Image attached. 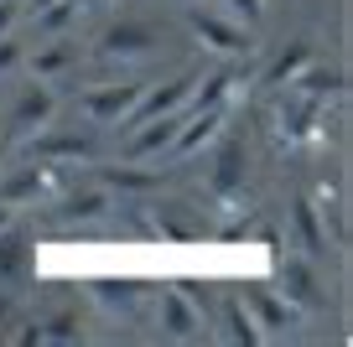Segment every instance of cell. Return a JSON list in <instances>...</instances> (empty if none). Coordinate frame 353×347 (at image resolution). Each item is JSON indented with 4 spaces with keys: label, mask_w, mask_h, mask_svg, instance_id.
Returning a JSON list of instances; mask_svg holds the SVG:
<instances>
[{
    "label": "cell",
    "mask_w": 353,
    "mask_h": 347,
    "mask_svg": "<svg viewBox=\"0 0 353 347\" xmlns=\"http://www.w3.org/2000/svg\"><path fill=\"white\" fill-rule=\"evenodd\" d=\"M276 140L291 151H322L327 145V114L317 98L296 88H276Z\"/></svg>",
    "instance_id": "1"
},
{
    "label": "cell",
    "mask_w": 353,
    "mask_h": 347,
    "mask_svg": "<svg viewBox=\"0 0 353 347\" xmlns=\"http://www.w3.org/2000/svg\"><path fill=\"white\" fill-rule=\"evenodd\" d=\"M63 187H68L63 182V166L32 161V156H26L16 171L0 176V202H6V207H37V202H52Z\"/></svg>",
    "instance_id": "2"
},
{
    "label": "cell",
    "mask_w": 353,
    "mask_h": 347,
    "mask_svg": "<svg viewBox=\"0 0 353 347\" xmlns=\"http://www.w3.org/2000/svg\"><path fill=\"white\" fill-rule=\"evenodd\" d=\"M188 32L198 36V47L208 57H250V32H244L239 21H234V16H213V11H203L198 0H192V11H188Z\"/></svg>",
    "instance_id": "3"
},
{
    "label": "cell",
    "mask_w": 353,
    "mask_h": 347,
    "mask_svg": "<svg viewBox=\"0 0 353 347\" xmlns=\"http://www.w3.org/2000/svg\"><path fill=\"white\" fill-rule=\"evenodd\" d=\"M26 156L32 161H52V166H94V156H99V140L83 130H37L26 135Z\"/></svg>",
    "instance_id": "4"
},
{
    "label": "cell",
    "mask_w": 353,
    "mask_h": 347,
    "mask_svg": "<svg viewBox=\"0 0 353 347\" xmlns=\"http://www.w3.org/2000/svg\"><path fill=\"white\" fill-rule=\"evenodd\" d=\"M145 94V78H114V83H94L78 94V109H83L94 125H125V114L135 109V98Z\"/></svg>",
    "instance_id": "5"
},
{
    "label": "cell",
    "mask_w": 353,
    "mask_h": 347,
    "mask_svg": "<svg viewBox=\"0 0 353 347\" xmlns=\"http://www.w3.org/2000/svg\"><path fill=\"white\" fill-rule=\"evenodd\" d=\"M213 161H208V192L213 202H234L244 187V171H250V161H244V140L239 135H229V125L219 130V140L208 145Z\"/></svg>",
    "instance_id": "6"
},
{
    "label": "cell",
    "mask_w": 353,
    "mask_h": 347,
    "mask_svg": "<svg viewBox=\"0 0 353 347\" xmlns=\"http://www.w3.org/2000/svg\"><path fill=\"white\" fill-rule=\"evenodd\" d=\"M161 47V32H156L151 21H114L110 32L94 42V57H104V63H145V57Z\"/></svg>",
    "instance_id": "7"
},
{
    "label": "cell",
    "mask_w": 353,
    "mask_h": 347,
    "mask_svg": "<svg viewBox=\"0 0 353 347\" xmlns=\"http://www.w3.org/2000/svg\"><path fill=\"white\" fill-rule=\"evenodd\" d=\"M229 125V109H188L182 114V125H176V135H172V145H166V161H188V156H198V151H208L213 140H219V130Z\"/></svg>",
    "instance_id": "8"
},
{
    "label": "cell",
    "mask_w": 353,
    "mask_h": 347,
    "mask_svg": "<svg viewBox=\"0 0 353 347\" xmlns=\"http://www.w3.org/2000/svg\"><path fill=\"white\" fill-rule=\"evenodd\" d=\"M52 114H57V94H52V88H42V78H37L32 88L16 94L11 120H6V135H11V140H26V135H37L42 125H52Z\"/></svg>",
    "instance_id": "9"
},
{
    "label": "cell",
    "mask_w": 353,
    "mask_h": 347,
    "mask_svg": "<svg viewBox=\"0 0 353 347\" xmlns=\"http://www.w3.org/2000/svg\"><path fill=\"white\" fill-rule=\"evenodd\" d=\"M156 332L172 337V342H192V337L208 332V322H203V311L172 285V291H161V301H156Z\"/></svg>",
    "instance_id": "10"
},
{
    "label": "cell",
    "mask_w": 353,
    "mask_h": 347,
    "mask_svg": "<svg viewBox=\"0 0 353 347\" xmlns=\"http://www.w3.org/2000/svg\"><path fill=\"white\" fill-rule=\"evenodd\" d=\"M244 306H250V316H254V326H260V337H276V332H291L296 326V306L286 301V295L276 291V285H250L244 291Z\"/></svg>",
    "instance_id": "11"
},
{
    "label": "cell",
    "mask_w": 353,
    "mask_h": 347,
    "mask_svg": "<svg viewBox=\"0 0 353 347\" xmlns=\"http://www.w3.org/2000/svg\"><path fill=\"white\" fill-rule=\"evenodd\" d=\"M291 239H296V249H301V260H322L327 254V223H322V207L312 202L307 192H296L291 197Z\"/></svg>",
    "instance_id": "12"
},
{
    "label": "cell",
    "mask_w": 353,
    "mask_h": 347,
    "mask_svg": "<svg viewBox=\"0 0 353 347\" xmlns=\"http://www.w3.org/2000/svg\"><path fill=\"white\" fill-rule=\"evenodd\" d=\"M114 202V192L104 182H94V176H83L78 187H63L57 192V218L63 223H88V218H104Z\"/></svg>",
    "instance_id": "13"
},
{
    "label": "cell",
    "mask_w": 353,
    "mask_h": 347,
    "mask_svg": "<svg viewBox=\"0 0 353 347\" xmlns=\"http://www.w3.org/2000/svg\"><path fill=\"white\" fill-rule=\"evenodd\" d=\"M276 291L286 295L291 306H296L301 316L307 311H322V306H327V295H322V285H317V275H312V264L307 260H286V264H276Z\"/></svg>",
    "instance_id": "14"
},
{
    "label": "cell",
    "mask_w": 353,
    "mask_h": 347,
    "mask_svg": "<svg viewBox=\"0 0 353 347\" xmlns=\"http://www.w3.org/2000/svg\"><path fill=\"white\" fill-rule=\"evenodd\" d=\"M88 295L99 301V311H114V316H135L145 306L141 280H130V275H99V280H88Z\"/></svg>",
    "instance_id": "15"
},
{
    "label": "cell",
    "mask_w": 353,
    "mask_h": 347,
    "mask_svg": "<svg viewBox=\"0 0 353 347\" xmlns=\"http://www.w3.org/2000/svg\"><path fill=\"white\" fill-rule=\"evenodd\" d=\"M78 57H83V47H78V36H47L42 42V52L37 57H26V73L32 78H63V73H73L78 67Z\"/></svg>",
    "instance_id": "16"
},
{
    "label": "cell",
    "mask_w": 353,
    "mask_h": 347,
    "mask_svg": "<svg viewBox=\"0 0 353 347\" xmlns=\"http://www.w3.org/2000/svg\"><path fill=\"white\" fill-rule=\"evenodd\" d=\"M286 88H296V94H307V98H317V104H327V98H343V94H348V73H343V67H327L322 57H312V63L301 67V73L291 78Z\"/></svg>",
    "instance_id": "17"
},
{
    "label": "cell",
    "mask_w": 353,
    "mask_h": 347,
    "mask_svg": "<svg viewBox=\"0 0 353 347\" xmlns=\"http://www.w3.org/2000/svg\"><path fill=\"white\" fill-rule=\"evenodd\" d=\"M239 88H244L239 67L223 63V67H213V73L198 78V88H192V104H188V109H234V94H239Z\"/></svg>",
    "instance_id": "18"
},
{
    "label": "cell",
    "mask_w": 353,
    "mask_h": 347,
    "mask_svg": "<svg viewBox=\"0 0 353 347\" xmlns=\"http://www.w3.org/2000/svg\"><path fill=\"white\" fill-rule=\"evenodd\" d=\"M94 182H104L120 197H141V192H156V187H161V171H145L141 161H114V166H99Z\"/></svg>",
    "instance_id": "19"
},
{
    "label": "cell",
    "mask_w": 353,
    "mask_h": 347,
    "mask_svg": "<svg viewBox=\"0 0 353 347\" xmlns=\"http://www.w3.org/2000/svg\"><path fill=\"white\" fill-rule=\"evenodd\" d=\"M32 275H37L32 270V244H26L16 228H6V233H0V280L6 285H26Z\"/></svg>",
    "instance_id": "20"
},
{
    "label": "cell",
    "mask_w": 353,
    "mask_h": 347,
    "mask_svg": "<svg viewBox=\"0 0 353 347\" xmlns=\"http://www.w3.org/2000/svg\"><path fill=\"white\" fill-rule=\"evenodd\" d=\"M312 57H317V47H312V42H291V47H281V52H276V63H270V67L260 73V88H270V94H276V88H286L291 78H296L301 67L312 63Z\"/></svg>",
    "instance_id": "21"
},
{
    "label": "cell",
    "mask_w": 353,
    "mask_h": 347,
    "mask_svg": "<svg viewBox=\"0 0 353 347\" xmlns=\"http://www.w3.org/2000/svg\"><path fill=\"white\" fill-rule=\"evenodd\" d=\"M213 311H219V326H213L219 337H229V342H244V347L265 342V337H260V326H254V316H250V306H244V301H223V306H213Z\"/></svg>",
    "instance_id": "22"
},
{
    "label": "cell",
    "mask_w": 353,
    "mask_h": 347,
    "mask_svg": "<svg viewBox=\"0 0 353 347\" xmlns=\"http://www.w3.org/2000/svg\"><path fill=\"white\" fill-rule=\"evenodd\" d=\"M73 21H78V6H73V0H52V6L37 11V36H42V42H47V36H63Z\"/></svg>",
    "instance_id": "23"
},
{
    "label": "cell",
    "mask_w": 353,
    "mask_h": 347,
    "mask_svg": "<svg viewBox=\"0 0 353 347\" xmlns=\"http://www.w3.org/2000/svg\"><path fill=\"white\" fill-rule=\"evenodd\" d=\"M16 67H26V42L6 32V36H0V78L16 73Z\"/></svg>",
    "instance_id": "24"
},
{
    "label": "cell",
    "mask_w": 353,
    "mask_h": 347,
    "mask_svg": "<svg viewBox=\"0 0 353 347\" xmlns=\"http://www.w3.org/2000/svg\"><path fill=\"white\" fill-rule=\"evenodd\" d=\"M223 6H229V16H234V21H244V26L265 21V0H223Z\"/></svg>",
    "instance_id": "25"
},
{
    "label": "cell",
    "mask_w": 353,
    "mask_h": 347,
    "mask_svg": "<svg viewBox=\"0 0 353 347\" xmlns=\"http://www.w3.org/2000/svg\"><path fill=\"white\" fill-rule=\"evenodd\" d=\"M16 21H21V6H16V0H0V36L16 32Z\"/></svg>",
    "instance_id": "26"
},
{
    "label": "cell",
    "mask_w": 353,
    "mask_h": 347,
    "mask_svg": "<svg viewBox=\"0 0 353 347\" xmlns=\"http://www.w3.org/2000/svg\"><path fill=\"white\" fill-rule=\"evenodd\" d=\"M11 316H16V301H11L6 291H0V332H6V322H11Z\"/></svg>",
    "instance_id": "27"
},
{
    "label": "cell",
    "mask_w": 353,
    "mask_h": 347,
    "mask_svg": "<svg viewBox=\"0 0 353 347\" xmlns=\"http://www.w3.org/2000/svg\"><path fill=\"white\" fill-rule=\"evenodd\" d=\"M6 228H16V207L0 202V233H6Z\"/></svg>",
    "instance_id": "28"
},
{
    "label": "cell",
    "mask_w": 353,
    "mask_h": 347,
    "mask_svg": "<svg viewBox=\"0 0 353 347\" xmlns=\"http://www.w3.org/2000/svg\"><path fill=\"white\" fill-rule=\"evenodd\" d=\"M42 6H52V0H26V11H32V16L42 11Z\"/></svg>",
    "instance_id": "29"
},
{
    "label": "cell",
    "mask_w": 353,
    "mask_h": 347,
    "mask_svg": "<svg viewBox=\"0 0 353 347\" xmlns=\"http://www.w3.org/2000/svg\"><path fill=\"white\" fill-rule=\"evenodd\" d=\"M73 6H78V11H83V6H88V0H73Z\"/></svg>",
    "instance_id": "30"
},
{
    "label": "cell",
    "mask_w": 353,
    "mask_h": 347,
    "mask_svg": "<svg viewBox=\"0 0 353 347\" xmlns=\"http://www.w3.org/2000/svg\"><path fill=\"white\" fill-rule=\"evenodd\" d=\"M0 156H6V140H0Z\"/></svg>",
    "instance_id": "31"
}]
</instances>
